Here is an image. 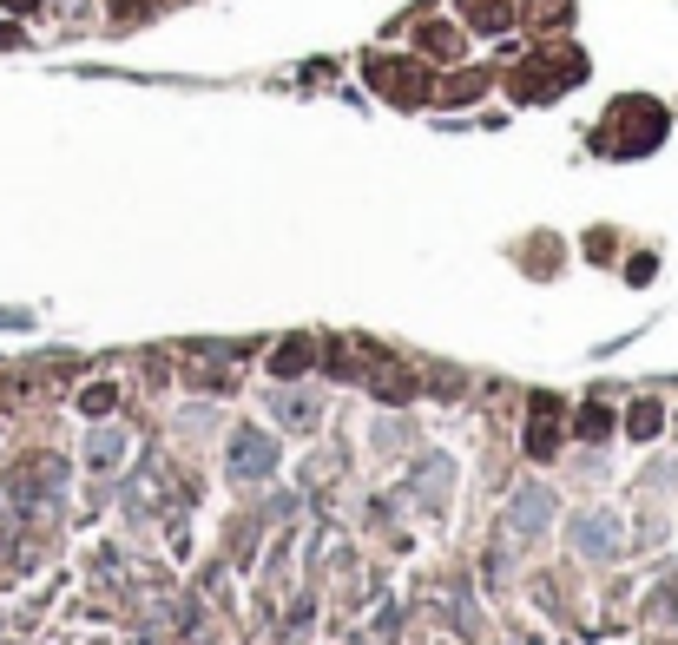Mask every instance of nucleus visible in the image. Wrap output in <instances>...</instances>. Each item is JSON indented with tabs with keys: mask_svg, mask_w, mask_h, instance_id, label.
Wrapping results in <instances>:
<instances>
[{
	"mask_svg": "<svg viewBox=\"0 0 678 645\" xmlns=\"http://www.w3.org/2000/svg\"><path fill=\"white\" fill-rule=\"evenodd\" d=\"M270 468H277V441L264 428H237L231 435V474L237 481H264Z\"/></svg>",
	"mask_w": 678,
	"mask_h": 645,
	"instance_id": "obj_1",
	"label": "nucleus"
},
{
	"mask_svg": "<svg viewBox=\"0 0 678 645\" xmlns=\"http://www.w3.org/2000/svg\"><path fill=\"white\" fill-rule=\"evenodd\" d=\"M567 540L586 553V560H613L619 540H626V527H619V514H580V520L567 527Z\"/></svg>",
	"mask_w": 678,
	"mask_h": 645,
	"instance_id": "obj_2",
	"label": "nucleus"
},
{
	"mask_svg": "<svg viewBox=\"0 0 678 645\" xmlns=\"http://www.w3.org/2000/svg\"><path fill=\"white\" fill-rule=\"evenodd\" d=\"M369 79H376V86H382L389 99H402V106L428 93V79L415 73V66H402V60H369Z\"/></svg>",
	"mask_w": 678,
	"mask_h": 645,
	"instance_id": "obj_3",
	"label": "nucleus"
},
{
	"mask_svg": "<svg viewBox=\"0 0 678 645\" xmlns=\"http://www.w3.org/2000/svg\"><path fill=\"white\" fill-rule=\"evenodd\" d=\"M507 514H514V534H540V527H547V514H553V494H547V488H521Z\"/></svg>",
	"mask_w": 678,
	"mask_h": 645,
	"instance_id": "obj_4",
	"label": "nucleus"
},
{
	"mask_svg": "<svg viewBox=\"0 0 678 645\" xmlns=\"http://www.w3.org/2000/svg\"><path fill=\"white\" fill-rule=\"evenodd\" d=\"M553 428H560V409L540 395V402H534V422H527V455H534V461L553 455Z\"/></svg>",
	"mask_w": 678,
	"mask_h": 645,
	"instance_id": "obj_5",
	"label": "nucleus"
},
{
	"mask_svg": "<svg viewBox=\"0 0 678 645\" xmlns=\"http://www.w3.org/2000/svg\"><path fill=\"white\" fill-rule=\"evenodd\" d=\"M448 474H455V461H442V455H428V461H422V474H415V494H422V507H442Z\"/></svg>",
	"mask_w": 678,
	"mask_h": 645,
	"instance_id": "obj_6",
	"label": "nucleus"
},
{
	"mask_svg": "<svg viewBox=\"0 0 678 645\" xmlns=\"http://www.w3.org/2000/svg\"><path fill=\"white\" fill-rule=\"evenodd\" d=\"M310 362H316V343H310V336H284V343H277V356H270V369H277V376H303Z\"/></svg>",
	"mask_w": 678,
	"mask_h": 645,
	"instance_id": "obj_7",
	"label": "nucleus"
},
{
	"mask_svg": "<svg viewBox=\"0 0 678 645\" xmlns=\"http://www.w3.org/2000/svg\"><path fill=\"white\" fill-rule=\"evenodd\" d=\"M119 455H126V435H119V428H93V435H86V461H93L99 474L119 468Z\"/></svg>",
	"mask_w": 678,
	"mask_h": 645,
	"instance_id": "obj_8",
	"label": "nucleus"
},
{
	"mask_svg": "<svg viewBox=\"0 0 678 645\" xmlns=\"http://www.w3.org/2000/svg\"><path fill=\"white\" fill-rule=\"evenodd\" d=\"M277 415H284L290 428H316V422H323V402H316V395H284Z\"/></svg>",
	"mask_w": 678,
	"mask_h": 645,
	"instance_id": "obj_9",
	"label": "nucleus"
},
{
	"mask_svg": "<svg viewBox=\"0 0 678 645\" xmlns=\"http://www.w3.org/2000/svg\"><path fill=\"white\" fill-rule=\"evenodd\" d=\"M659 422H665V415H659V402H632V415H626V428H632L639 441H652V435H659Z\"/></svg>",
	"mask_w": 678,
	"mask_h": 645,
	"instance_id": "obj_10",
	"label": "nucleus"
},
{
	"mask_svg": "<svg viewBox=\"0 0 678 645\" xmlns=\"http://www.w3.org/2000/svg\"><path fill=\"white\" fill-rule=\"evenodd\" d=\"M606 428H613V415H606V409H586V415H580V435H586V441H600Z\"/></svg>",
	"mask_w": 678,
	"mask_h": 645,
	"instance_id": "obj_11",
	"label": "nucleus"
},
{
	"mask_svg": "<svg viewBox=\"0 0 678 645\" xmlns=\"http://www.w3.org/2000/svg\"><path fill=\"white\" fill-rule=\"evenodd\" d=\"M79 409H86V415H106V409H112V389H106V382H99V389H86V395H79Z\"/></svg>",
	"mask_w": 678,
	"mask_h": 645,
	"instance_id": "obj_12",
	"label": "nucleus"
},
{
	"mask_svg": "<svg viewBox=\"0 0 678 645\" xmlns=\"http://www.w3.org/2000/svg\"><path fill=\"white\" fill-rule=\"evenodd\" d=\"M0 7H7V14H33V7H40V0H0Z\"/></svg>",
	"mask_w": 678,
	"mask_h": 645,
	"instance_id": "obj_13",
	"label": "nucleus"
},
{
	"mask_svg": "<svg viewBox=\"0 0 678 645\" xmlns=\"http://www.w3.org/2000/svg\"><path fill=\"white\" fill-rule=\"evenodd\" d=\"M0 47H20V27H0Z\"/></svg>",
	"mask_w": 678,
	"mask_h": 645,
	"instance_id": "obj_14",
	"label": "nucleus"
}]
</instances>
